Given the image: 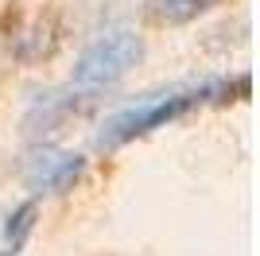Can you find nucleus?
<instances>
[{"label": "nucleus", "mask_w": 260, "mask_h": 256, "mask_svg": "<svg viewBox=\"0 0 260 256\" xmlns=\"http://www.w3.org/2000/svg\"><path fill=\"white\" fill-rule=\"evenodd\" d=\"M233 89L249 93V78H237V82H202V85H186V89H171V93L152 97V101H140V105L124 109V113H117V117H109L101 124L98 148L113 151L120 144H128V140L148 136L155 128L186 117L198 105H225V101H233Z\"/></svg>", "instance_id": "f257e3e1"}, {"label": "nucleus", "mask_w": 260, "mask_h": 256, "mask_svg": "<svg viewBox=\"0 0 260 256\" xmlns=\"http://www.w3.org/2000/svg\"><path fill=\"white\" fill-rule=\"evenodd\" d=\"M140 58H144V39L136 31H128V27H120V31H109L101 39H93L78 54L70 82L78 89H105V85L120 82Z\"/></svg>", "instance_id": "f03ea898"}, {"label": "nucleus", "mask_w": 260, "mask_h": 256, "mask_svg": "<svg viewBox=\"0 0 260 256\" xmlns=\"http://www.w3.org/2000/svg\"><path fill=\"white\" fill-rule=\"evenodd\" d=\"M82 171H86V159L78 151H39L23 167V182L35 194H62L82 179Z\"/></svg>", "instance_id": "7ed1b4c3"}, {"label": "nucleus", "mask_w": 260, "mask_h": 256, "mask_svg": "<svg viewBox=\"0 0 260 256\" xmlns=\"http://www.w3.org/2000/svg\"><path fill=\"white\" fill-rule=\"evenodd\" d=\"M214 4H221V0H148V16L167 27H183V23L206 16Z\"/></svg>", "instance_id": "20e7f679"}, {"label": "nucleus", "mask_w": 260, "mask_h": 256, "mask_svg": "<svg viewBox=\"0 0 260 256\" xmlns=\"http://www.w3.org/2000/svg\"><path fill=\"white\" fill-rule=\"evenodd\" d=\"M35 217H39V206H35V198L20 202L16 210L8 213V221H4V241H8V248H12V252H20V248H23L27 233L35 229Z\"/></svg>", "instance_id": "39448f33"}, {"label": "nucleus", "mask_w": 260, "mask_h": 256, "mask_svg": "<svg viewBox=\"0 0 260 256\" xmlns=\"http://www.w3.org/2000/svg\"><path fill=\"white\" fill-rule=\"evenodd\" d=\"M0 256H20V252H12V248H4V252H0Z\"/></svg>", "instance_id": "423d86ee"}]
</instances>
